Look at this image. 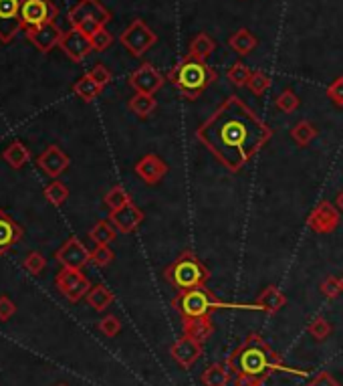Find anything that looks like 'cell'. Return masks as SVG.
Masks as SVG:
<instances>
[{
	"label": "cell",
	"instance_id": "1",
	"mask_svg": "<svg viewBox=\"0 0 343 386\" xmlns=\"http://www.w3.org/2000/svg\"><path fill=\"white\" fill-rule=\"evenodd\" d=\"M194 136L224 168L237 174L267 146L272 130L241 97L228 96Z\"/></svg>",
	"mask_w": 343,
	"mask_h": 386
},
{
	"label": "cell",
	"instance_id": "2",
	"mask_svg": "<svg viewBox=\"0 0 343 386\" xmlns=\"http://www.w3.org/2000/svg\"><path fill=\"white\" fill-rule=\"evenodd\" d=\"M237 386H263L272 372H289L307 376L305 370H293L283 364V356L277 354L261 334H248L234 352L226 358Z\"/></svg>",
	"mask_w": 343,
	"mask_h": 386
},
{
	"label": "cell",
	"instance_id": "3",
	"mask_svg": "<svg viewBox=\"0 0 343 386\" xmlns=\"http://www.w3.org/2000/svg\"><path fill=\"white\" fill-rule=\"evenodd\" d=\"M216 71L206 61L190 57H184V61L166 75V79L178 89V94L188 101H196L206 91V87L216 81Z\"/></svg>",
	"mask_w": 343,
	"mask_h": 386
},
{
	"label": "cell",
	"instance_id": "4",
	"mask_svg": "<svg viewBox=\"0 0 343 386\" xmlns=\"http://www.w3.org/2000/svg\"><path fill=\"white\" fill-rule=\"evenodd\" d=\"M172 308L180 314L182 319L212 315V312L224 310V308H232V310H259L254 304H252V306H241V304H226V301H221L208 288L178 291V295L172 299Z\"/></svg>",
	"mask_w": 343,
	"mask_h": 386
},
{
	"label": "cell",
	"instance_id": "5",
	"mask_svg": "<svg viewBox=\"0 0 343 386\" xmlns=\"http://www.w3.org/2000/svg\"><path fill=\"white\" fill-rule=\"evenodd\" d=\"M164 279L178 291L198 290V288H206L210 279V271L198 259L192 249H184L176 257V261L164 269Z\"/></svg>",
	"mask_w": 343,
	"mask_h": 386
},
{
	"label": "cell",
	"instance_id": "6",
	"mask_svg": "<svg viewBox=\"0 0 343 386\" xmlns=\"http://www.w3.org/2000/svg\"><path fill=\"white\" fill-rule=\"evenodd\" d=\"M120 41H122L123 47L129 51V55L142 57V55H146L147 51L158 43V37H156V33L142 19H136L133 23L123 30Z\"/></svg>",
	"mask_w": 343,
	"mask_h": 386
},
{
	"label": "cell",
	"instance_id": "7",
	"mask_svg": "<svg viewBox=\"0 0 343 386\" xmlns=\"http://www.w3.org/2000/svg\"><path fill=\"white\" fill-rule=\"evenodd\" d=\"M55 283L59 291L69 299V301H81L83 297H87L89 290L93 288L89 283V279L81 273V269H67L63 267L57 277H55Z\"/></svg>",
	"mask_w": 343,
	"mask_h": 386
},
{
	"label": "cell",
	"instance_id": "8",
	"mask_svg": "<svg viewBox=\"0 0 343 386\" xmlns=\"http://www.w3.org/2000/svg\"><path fill=\"white\" fill-rule=\"evenodd\" d=\"M25 0H0V41L10 43L21 30V10Z\"/></svg>",
	"mask_w": 343,
	"mask_h": 386
},
{
	"label": "cell",
	"instance_id": "9",
	"mask_svg": "<svg viewBox=\"0 0 343 386\" xmlns=\"http://www.w3.org/2000/svg\"><path fill=\"white\" fill-rule=\"evenodd\" d=\"M340 218L342 213L335 204H331L329 200H321L307 217V227L317 235H329L340 227Z\"/></svg>",
	"mask_w": 343,
	"mask_h": 386
},
{
	"label": "cell",
	"instance_id": "10",
	"mask_svg": "<svg viewBox=\"0 0 343 386\" xmlns=\"http://www.w3.org/2000/svg\"><path fill=\"white\" fill-rule=\"evenodd\" d=\"M111 21V12L99 0H79L69 10V23L79 26L83 23H98L101 26Z\"/></svg>",
	"mask_w": 343,
	"mask_h": 386
},
{
	"label": "cell",
	"instance_id": "11",
	"mask_svg": "<svg viewBox=\"0 0 343 386\" xmlns=\"http://www.w3.org/2000/svg\"><path fill=\"white\" fill-rule=\"evenodd\" d=\"M55 17H57V6L53 4V0H25L21 10L23 28H35L47 23H55Z\"/></svg>",
	"mask_w": 343,
	"mask_h": 386
},
{
	"label": "cell",
	"instance_id": "12",
	"mask_svg": "<svg viewBox=\"0 0 343 386\" xmlns=\"http://www.w3.org/2000/svg\"><path fill=\"white\" fill-rule=\"evenodd\" d=\"M129 85L136 89V94H147L154 96L156 91H160L164 87V75L158 71L151 63H144L140 65L136 71L129 75Z\"/></svg>",
	"mask_w": 343,
	"mask_h": 386
},
{
	"label": "cell",
	"instance_id": "13",
	"mask_svg": "<svg viewBox=\"0 0 343 386\" xmlns=\"http://www.w3.org/2000/svg\"><path fill=\"white\" fill-rule=\"evenodd\" d=\"M55 259L67 269H83L87 263H91V251L77 237H71L55 253Z\"/></svg>",
	"mask_w": 343,
	"mask_h": 386
},
{
	"label": "cell",
	"instance_id": "14",
	"mask_svg": "<svg viewBox=\"0 0 343 386\" xmlns=\"http://www.w3.org/2000/svg\"><path fill=\"white\" fill-rule=\"evenodd\" d=\"M202 352H204L202 342L190 338V336H186V334H182V336L170 346V356L174 358V362L180 364L184 370H190V368L202 358Z\"/></svg>",
	"mask_w": 343,
	"mask_h": 386
},
{
	"label": "cell",
	"instance_id": "15",
	"mask_svg": "<svg viewBox=\"0 0 343 386\" xmlns=\"http://www.w3.org/2000/svg\"><path fill=\"white\" fill-rule=\"evenodd\" d=\"M25 30L26 39L41 53H49L55 47H59L61 41H63V35H65L55 23H47L43 26H35V28H25Z\"/></svg>",
	"mask_w": 343,
	"mask_h": 386
},
{
	"label": "cell",
	"instance_id": "16",
	"mask_svg": "<svg viewBox=\"0 0 343 386\" xmlns=\"http://www.w3.org/2000/svg\"><path fill=\"white\" fill-rule=\"evenodd\" d=\"M59 47L63 49L65 55H67L69 59H73L75 63H81V61L93 51L91 39H89L85 33H81L79 28H75V26L63 35V41H61Z\"/></svg>",
	"mask_w": 343,
	"mask_h": 386
},
{
	"label": "cell",
	"instance_id": "17",
	"mask_svg": "<svg viewBox=\"0 0 343 386\" xmlns=\"http://www.w3.org/2000/svg\"><path fill=\"white\" fill-rule=\"evenodd\" d=\"M37 164H39V168L43 170L47 176H50V178H59L65 170L69 168L71 160H69V156H67L59 146H49V148L39 156Z\"/></svg>",
	"mask_w": 343,
	"mask_h": 386
},
{
	"label": "cell",
	"instance_id": "18",
	"mask_svg": "<svg viewBox=\"0 0 343 386\" xmlns=\"http://www.w3.org/2000/svg\"><path fill=\"white\" fill-rule=\"evenodd\" d=\"M144 220V211L138 209L133 202L123 207L120 211H111L109 213V222L118 229V233H123V235H129L133 233Z\"/></svg>",
	"mask_w": 343,
	"mask_h": 386
},
{
	"label": "cell",
	"instance_id": "19",
	"mask_svg": "<svg viewBox=\"0 0 343 386\" xmlns=\"http://www.w3.org/2000/svg\"><path fill=\"white\" fill-rule=\"evenodd\" d=\"M136 174L149 184V186H154V184H158L166 174H168V164L158 156V154H147L144 156L138 164H136Z\"/></svg>",
	"mask_w": 343,
	"mask_h": 386
},
{
	"label": "cell",
	"instance_id": "20",
	"mask_svg": "<svg viewBox=\"0 0 343 386\" xmlns=\"http://www.w3.org/2000/svg\"><path fill=\"white\" fill-rule=\"evenodd\" d=\"M23 237V227L0 209V255L10 251Z\"/></svg>",
	"mask_w": 343,
	"mask_h": 386
},
{
	"label": "cell",
	"instance_id": "21",
	"mask_svg": "<svg viewBox=\"0 0 343 386\" xmlns=\"http://www.w3.org/2000/svg\"><path fill=\"white\" fill-rule=\"evenodd\" d=\"M285 304H287V297H285V293L279 290L277 286H267L265 290L257 295V299H254V306L259 310L267 312V314L281 312L285 308Z\"/></svg>",
	"mask_w": 343,
	"mask_h": 386
},
{
	"label": "cell",
	"instance_id": "22",
	"mask_svg": "<svg viewBox=\"0 0 343 386\" xmlns=\"http://www.w3.org/2000/svg\"><path fill=\"white\" fill-rule=\"evenodd\" d=\"M182 328L184 334L198 342H206L214 332V324H212V315H204V317H190V319H182Z\"/></svg>",
	"mask_w": 343,
	"mask_h": 386
},
{
	"label": "cell",
	"instance_id": "23",
	"mask_svg": "<svg viewBox=\"0 0 343 386\" xmlns=\"http://www.w3.org/2000/svg\"><path fill=\"white\" fill-rule=\"evenodd\" d=\"M200 380L204 386H228L232 380V372L228 364H212L202 372Z\"/></svg>",
	"mask_w": 343,
	"mask_h": 386
},
{
	"label": "cell",
	"instance_id": "24",
	"mask_svg": "<svg viewBox=\"0 0 343 386\" xmlns=\"http://www.w3.org/2000/svg\"><path fill=\"white\" fill-rule=\"evenodd\" d=\"M228 47L232 49L237 55L246 57L248 53H252V49L257 47V37H254L248 28H239V30L228 39Z\"/></svg>",
	"mask_w": 343,
	"mask_h": 386
},
{
	"label": "cell",
	"instance_id": "25",
	"mask_svg": "<svg viewBox=\"0 0 343 386\" xmlns=\"http://www.w3.org/2000/svg\"><path fill=\"white\" fill-rule=\"evenodd\" d=\"M216 49V43L206 35V33H200L192 39L190 47H188V55L190 59H200V61H206V57H210Z\"/></svg>",
	"mask_w": 343,
	"mask_h": 386
},
{
	"label": "cell",
	"instance_id": "26",
	"mask_svg": "<svg viewBox=\"0 0 343 386\" xmlns=\"http://www.w3.org/2000/svg\"><path fill=\"white\" fill-rule=\"evenodd\" d=\"M2 158H4V162H6L10 168L21 170L23 166H25L26 162H28L30 154H28V150H26L25 144H21V142H12V144L4 148Z\"/></svg>",
	"mask_w": 343,
	"mask_h": 386
},
{
	"label": "cell",
	"instance_id": "27",
	"mask_svg": "<svg viewBox=\"0 0 343 386\" xmlns=\"http://www.w3.org/2000/svg\"><path fill=\"white\" fill-rule=\"evenodd\" d=\"M127 107H129L131 114H136L138 118L144 120V118H147V116L154 114V109L158 107V101H156V97L154 96H147V94H136V96L127 101Z\"/></svg>",
	"mask_w": 343,
	"mask_h": 386
},
{
	"label": "cell",
	"instance_id": "28",
	"mask_svg": "<svg viewBox=\"0 0 343 386\" xmlns=\"http://www.w3.org/2000/svg\"><path fill=\"white\" fill-rule=\"evenodd\" d=\"M85 299H87V304H89L95 312H103V310H107V308L113 304L115 295L107 290L105 286H93V288L89 290V293H87Z\"/></svg>",
	"mask_w": 343,
	"mask_h": 386
},
{
	"label": "cell",
	"instance_id": "29",
	"mask_svg": "<svg viewBox=\"0 0 343 386\" xmlns=\"http://www.w3.org/2000/svg\"><path fill=\"white\" fill-rule=\"evenodd\" d=\"M317 128L311 123V121L307 120H301L297 121L293 125V130H291V138H293V142L299 148H305V146H309L311 140H315L317 138Z\"/></svg>",
	"mask_w": 343,
	"mask_h": 386
},
{
	"label": "cell",
	"instance_id": "30",
	"mask_svg": "<svg viewBox=\"0 0 343 386\" xmlns=\"http://www.w3.org/2000/svg\"><path fill=\"white\" fill-rule=\"evenodd\" d=\"M73 91L77 94V97H81L83 101H93L95 97L103 91V87L99 85L98 81H93L89 75H83L81 79H77L73 85Z\"/></svg>",
	"mask_w": 343,
	"mask_h": 386
},
{
	"label": "cell",
	"instance_id": "31",
	"mask_svg": "<svg viewBox=\"0 0 343 386\" xmlns=\"http://www.w3.org/2000/svg\"><path fill=\"white\" fill-rule=\"evenodd\" d=\"M89 237L95 245H109V243L115 241L118 229L109 220H99L98 225L89 231Z\"/></svg>",
	"mask_w": 343,
	"mask_h": 386
},
{
	"label": "cell",
	"instance_id": "32",
	"mask_svg": "<svg viewBox=\"0 0 343 386\" xmlns=\"http://www.w3.org/2000/svg\"><path fill=\"white\" fill-rule=\"evenodd\" d=\"M252 71L248 69V65H245L243 61H237L230 65V69L226 71L228 81L234 85V87H246L248 85V79H250Z\"/></svg>",
	"mask_w": 343,
	"mask_h": 386
},
{
	"label": "cell",
	"instance_id": "33",
	"mask_svg": "<svg viewBox=\"0 0 343 386\" xmlns=\"http://www.w3.org/2000/svg\"><path fill=\"white\" fill-rule=\"evenodd\" d=\"M133 200H131V196L127 194V191L123 188V186H113L109 193L105 194V204L111 209V211H120L123 207H127V204H131Z\"/></svg>",
	"mask_w": 343,
	"mask_h": 386
},
{
	"label": "cell",
	"instance_id": "34",
	"mask_svg": "<svg viewBox=\"0 0 343 386\" xmlns=\"http://www.w3.org/2000/svg\"><path fill=\"white\" fill-rule=\"evenodd\" d=\"M45 196H47V200H49L50 204L61 207L69 198V188L61 180H53L49 186L45 188Z\"/></svg>",
	"mask_w": 343,
	"mask_h": 386
},
{
	"label": "cell",
	"instance_id": "35",
	"mask_svg": "<svg viewBox=\"0 0 343 386\" xmlns=\"http://www.w3.org/2000/svg\"><path fill=\"white\" fill-rule=\"evenodd\" d=\"M254 96H265L267 91H269L270 87V77L267 75L265 71H261V69H257V71H252L250 75V79H248V85H246Z\"/></svg>",
	"mask_w": 343,
	"mask_h": 386
},
{
	"label": "cell",
	"instance_id": "36",
	"mask_svg": "<svg viewBox=\"0 0 343 386\" xmlns=\"http://www.w3.org/2000/svg\"><path fill=\"white\" fill-rule=\"evenodd\" d=\"M331 330H333L331 324H329L325 317H321V315L313 317V319L307 324V332L317 340V342H323V340L329 338V336H331Z\"/></svg>",
	"mask_w": 343,
	"mask_h": 386
},
{
	"label": "cell",
	"instance_id": "37",
	"mask_svg": "<svg viewBox=\"0 0 343 386\" xmlns=\"http://www.w3.org/2000/svg\"><path fill=\"white\" fill-rule=\"evenodd\" d=\"M299 97H297V94L295 91H291V89H285L281 96L275 99V105H277V109H281L283 114H293L295 109L299 107Z\"/></svg>",
	"mask_w": 343,
	"mask_h": 386
},
{
	"label": "cell",
	"instance_id": "38",
	"mask_svg": "<svg viewBox=\"0 0 343 386\" xmlns=\"http://www.w3.org/2000/svg\"><path fill=\"white\" fill-rule=\"evenodd\" d=\"M98 330L107 338H115L122 332V322L115 315H105L98 324Z\"/></svg>",
	"mask_w": 343,
	"mask_h": 386
},
{
	"label": "cell",
	"instance_id": "39",
	"mask_svg": "<svg viewBox=\"0 0 343 386\" xmlns=\"http://www.w3.org/2000/svg\"><path fill=\"white\" fill-rule=\"evenodd\" d=\"M113 251L109 249V245H98L93 251H91V263L95 267H107L113 261Z\"/></svg>",
	"mask_w": 343,
	"mask_h": 386
},
{
	"label": "cell",
	"instance_id": "40",
	"mask_svg": "<svg viewBox=\"0 0 343 386\" xmlns=\"http://www.w3.org/2000/svg\"><path fill=\"white\" fill-rule=\"evenodd\" d=\"M23 267H25L30 275H39V273H43V269L47 267V259H45L41 253L33 251V253L26 255V259L23 261Z\"/></svg>",
	"mask_w": 343,
	"mask_h": 386
},
{
	"label": "cell",
	"instance_id": "41",
	"mask_svg": "<svg viewBox=\"0 0 343 386\" xmlns=\"http://www.w3.org/2000/svg\"><path fill=\"white\" fill-rule=\"evenodd\" d=\"M111 43H113V37H111V33H109L105 26H101L98 33L91 37V45H93V51H98V53L107 51V49L111 47Z\"/></svg>",
	"mask_w": 343,
	"mask_h": 386
},
{
	"label": "cell",
	"instance_id": "42",
	"mask_svg": "<svg viewBox=\"0 0 343 386\" xmlns=\"http://www.w3.org/2000/svg\"><path fill=\"white\" fill-rule=\"evenodd\" d=\"M319 291L325 299H335L340 293H342V286H340V279L337 277H327L321 281L319 286Z\"/></svg>",
	"mask_w": 343,
	"mask_h": 386
},
{
	"label": "cell",
	"instance_id": "43",
	"mask_svg": "<svg viewBox=\"0 0 343 386\" xmlns=\"http://www.w3.org/2000/svg\"><path fill=\"white\" fill-rule=\"evenodd\" d=\"M93 81H98L101 87H105V85H109L111 83V71L103 65V63H98L91 71L87 73Z\"/></svg>",
	"mask_w": 343,
	"mask_h": 386
},
{
	"label": "cell",
	"instance_id": "44",
	"mask_svg": "<svg viewBox=\"0 0 343 386\" xmlns=\"http://www.w3.org/2000/svg\"><path fill=\"white\" fill-rule=\"evenodd\" d=\"M327 97L337 105V107H343V75L337 77L329 87H327Z\"/></svg>",
	"mask_w": 343,
	"mask_h": 386
},
{
	"label": "cell",
	"instance_id": "45",
	"mask_svg": "<svg viewBox=\"0 0 343 386\" xmlns=\"http://www.w3.org/2000/svg\"><path fill=\"white\" fill-rule=\"evenodd\" d=\"M15 314H17V304L10 297L0 295V322H8Z\"/></svg>",
	"mask_w": 343,
	"mask_h": 386
},
{
	"label": "cell",
	"instance_id": "46",
	"mask_svg": "<svg viewBox=\"0 0 343 386\" xmlns=\"http://www.w3.org/2000/svg\"><path fill=\"white\" fill-rule=\"evenodd\" d=\"M309 386H340V383L329 372H319L317 376L309 383Z\"/></svg>",
	"mask_w": 343,
	"mask_h": 386
},
{
	"label": "cell",
	"instance_id": "47",
	"mask_svg": "<svg viewBox=\"0 0 343 386\" xmlns=\"http://www.w3.org/2000/svg\"><path fill=\"white\" fill-rule=\"evenodd\" d=\"M335 207H337L340 213H343V191L335 196Z\"/></svg>",
	"mask_w": 343,
	"mask_h": 386
},
{
	"label": "cell",
	"instance_id": "48",
	"mask_svg": "<svg viewBox=\"0 0 343 386\" xmlns=\"http://www.w3.org/2000/svg\"><path fill=\"white\" fill-rule=\"evenodd\" d=\"M340 286H342V291H343V275H342V279H340Z\"/></svg>",
	"mask_w": 343,
	"mask_h": 386
},
{
	"label": "cell",
	"instance_id": "49",
	"mask_svg": "<svg viewBox=\"0 0 343 386\" xmlns=\"http://www.w3.org/2000/svg\"><path fill=\"white\" fill-rule=\"evenodd\" d=\"M57 386H69V385H63V383H61V385H57Z\"/></svg>",
	"mask_w": 343,
	"mask_h": 386
}]
</instances>
